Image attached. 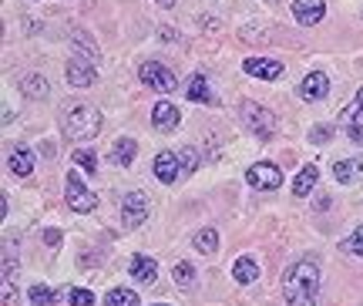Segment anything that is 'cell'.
Instances as JSON below:
<instances>
[{"label": "cell", "instance_id": "obj_23", "mask_svg": "<svg viewBox=\"0 0 363 306\" xmlns=\"http://www.w3.org/2000/svg\"><path fill=\"white\" fill-rule=\"evenodd\" d=\"M21 88H24L27 98H48V77L44 75H27Z\"/></svg>", "mask_w": 363, "mask_h": 306}, {"label": "cell", "instance_id": "obj_20", "mask_svg": "<svg viewBox=\"0 0 363 306\" xmlns=\"http://www.w3.org/2000/svg\"><path fill=\"white\" fill-rule=\"evenodd\" d=\"M135 155H138V145H135L131 138H118L115 145H111V162H115L118 168L131 165V162H135Z\"/></svg>", "mask_w": 363, "mask_h": 306}, {"label": "cell", "instance_id": "obj_11", "mask_svg": "<svg viewBox=\"0 0 363 306\" xmlns=\"http://www.w3.org/2000/svg\"><path fill=\"white\" fill-rule=\"evenodd\" d=\"M182 175V162L175 152H158L155 155V179L165 185H175V179Z\"/></svg>", "mask_w": 363, "mask_h": 306}, {"label": "cell", "instance_id": "obj_8", "mask_svg": "<svg viewBox=\"0 0 363 306\" xmlns=\"http://www.w3.org/2000/svg\"><path fill=\"white\" fill-rule=\"evenodd\" d=\"M98 64H91V61H84V58H67V64H65V75H67V81L74 84V88H88V84H94L98 81V71H94Z\"/></svg>", "mask_w": 363, "mask_h": 306}, {"label": "cell", "instance_id": "obj_24", "mask_svg": "<svg viewBox=\"0 0 363 306\" xmlns=\"http://www.w3.org/2000/svg\"><path fill=\"white\" fill-rule=\"evenodd\" d=\"M195 249H199V253H206V256H212L216 249H219V232L216 229L195 232Z\"/></svg>", "mask_w": 363, "mask_h": 306}, {"label": "cell", "instance_id": "obj_30", "mask_svg": "<svg viewBox=\"0 0 363 306\" xmlns=\"http://www.w3.org/2000/svg\"><path fill=\"white\" fill-rule=\"evenodd\" d=\"M343 249H347V253H353V256H360V259H363V226H360V229H353V236L347 239V243H343Z\"/></svg>", "mask_w": 363, "mask_h": 306}, {"label": "cell", "instance_id": "obj_28", "mask_svg": "<svg viewBox=\"0 0 363 306\" xmlns=\"http://www.w3.org/2000/svg\"><path fill=\"white\" fill-rule=\"evenodd\" d=\"M172 276H175V283H182V286H192L195 283V266L192 263H179V266L172 269Z\"/></svg>", "mask_w": 363, "mask_h": 306}, {"label": "cell", "instance_id": "obj_13", "mask_svg": "<svg viewBox=\"0 0 363 306\" xmlns=\"http://www.w3.org/2000/svg\"><path fill=\"white\" fill-rule=\"evenodd\" d=\"M179 121H182V115L172 102H158L155 108H152V125H155L158 131H175Z\"/></svg>", "mask_w": 363, "mask_h": 306}, {"label": "cell", "instance_id": "obj_16", "mask_svg": "<svg viewBox=\"0 0 363 306\" xmlns=\"http://www.w3.org/2000/svg\"><path fill=\"white\" fill-rule=\"evenodd\" d=\"M340 125L347 128V131H353V128H363V88L353 94V102L347 104V111L340 115Z\"/></svg>", "mask_w": 363, "mask_h": 306}, {"label": "cell", "instance_id": "obj_4", "mask_svg": "<svg viewBox=\"0 0 363 306\" xmlns=\"http://www.w3.org/2000/svg\"><path fill=\"white\" fill-rule=\"evenodd\" d=\"M65 199H67V205L74 209V212H94V205H98V195L84 185V182L71 172L67 175V182H65Z\"/></svg>", "mask_w": 363, "mask_h": 306}, {"label": "cell", "instance_id": "obj_5", "mask_svg": "<svg viewBox=\"0 0 363 306\" xmlns=\"http://www.w3.org/2000/svg\"><path fill=\"white\" fill-rule=\"evenodd\" d=\"M145 219H148V195L138 189H131L121 195V222L135 229V226H142Z\"/></svg>", "mask_w": 363, "mask_h": 306}, {"label": "cell", "instance_id": "obj_34", "mask_svg": "<svg viewBox=\"0 0 363 306\" xmlns=\"http://www.w3.org/2000/svg\"><path fill=\"white\" fill-rule=\"evenodd\" d=\"M44 243L51 246V249H57V246H61V232H57V229H48V232H44Z\"/></svg>", "mask_w": 363, "mask_h": 306}, {"label": "cell", "instance_id": "obj_26", "mask_svg": "<svg viewBox=\"0 0 363 306\" xmlns=\"http://www.w3.org/2000/svg\"><path fill=\"white\" fill-rule=\"evenodd\" d=\"M27 296H30V306H51L54 300H57V293H51V290H48V286H40V283L38 286H30V293Z\"/></svg>", "mask_w": 363, "mask_h": 306}, {"label": "cell", "instance_id": "obj_36", "mask_svg": "<svg viewBox=\"0 0 363 306\" xmlns=\"http://www.w3.org/2000/svg\"><path fill=\"white\" fill-rule=\"evenodd\" d=\"M158 4H162V7H175V0H158Z\"/></svg>", "mask_w": 363, "mask_h": 306}, {"label": "cell", "instance_id": "obj_12", "mask_svg": "<svg viewBox=\"0 0 363 306\" xmlns=\"http://www.w3.org/2000/svg\"><path fill=\"white\" fill-rule=\"evenodd\" d=\"M323 0H293V17H296L303 27H313V24H320L323 21Z\"/></svg>", "mask_w": 363, "mask_h": 306}, {"label": "cell", "instance_id": "obj_1", "mask_svg": "<svg viewBox=\"0 0 363 306\" xmlns=\"http://www.w3.org/2000/svg\"><path fill=\"white\" fill-rule=\"evenodd\" d=\"M316 293H320V263L316 259H299L286 269L283 296L289 306H316Z\"/></svg>", "mask_w": 363, "mask_h": 306}, {"label": "cell", "instance_id": "obj_10", "mask_svg": "<svg viewBox=\"0 0 363 306\" xmlns=\"http://www.w3.org/2000/svg\"><path fill=\"white\" fill-rule=\"evenodd\" d=\"M242 71L252 77H259V81H276V77L283 75V61H272V58H246Z\"/></svg>", "mask_w": 363, "mask_h": 306}, {"label": "cell", "instance_id": "obj_35", "mask_svg": "<svg viewBox=\"0 0 363 306\" xmlns=\"http://www.w3.org/2000/svg\"><path fill=\"white\" fill-rule=\"evenodd\" d=\"M347 135H350L353 145H363V128H353V131H347Z\"/></svg>", "mask_w": 363, "mask_h": 306}, {"label": "cell", "instance_id": "obj_19", "mask_svg": "<svg viewBox=\"0 0 363 306\" xmlns=\"http://www.w3.org/2000/svg\"><path fill=\"white\" fill-rule=\"evenodd\" d=\"M363 175V162L360 158H347V162H333V179L343 182V185H350Z\"/></svg>", "mask_w": 363, "mask_h": 306}, {"label": "cell", "instance_id": "obj_22", "mask_svg": "<svg viewBox=\"0 0 363 306\" xmlns=\"http://www.w3.org/2000/svg\"><path fill=\"white\" fill-rule=\"evenodd\" d=\"M185 94H189V102H212V88H208V77L206 75H195L192 81H189V88H185Z\"/></svg>", "mask_w": 363, "mask_h": 306}, {"label": "cell", "instance_id": "obj_31", "mask_svg": "<svg viewBox=\"0 0 363 306\" xmlns=\"http://www.w3.org/2000/svg\"><path fill=\"white\" fill-rule=\"evenodd\" d=\"M179 162H182V172H195V168H199V155H195V148H182Z\"/></svg>", "mask_w": 363, "mask_h": 306}, {"label": "cell", "instance_id": "obj_6", "mask_svg": "<svg viewBox=\"0 0 363 306\" xmlns=\"http://www.w3.org/2000/svg\"><path fill=\"white\" fill-rule=\"evenodd\" d=\"M246 182L259 192H272V189L283 185V168L272 165V162H259V165H252L246 172Z\"/></svg>", "mask_w": 363, "mask_h": 306}, {"label": "cell", "instance_id": "obj_17", "mask_svg": "<svg viewBox=\"0 0 363 306\" xmlns=\"http://www.w3.org/2000/svg\"><path fill=\"white\" fill-rule=\"evenodd\" d=\"M7 165H11L13 175L27 179V175L34 172V152H30V148H13L11 158H7Z\"/></svg>", "mask_w": 363, "mask_h": 306}, {"label": "cell", "instance_id": "obj_27", "mask_svg": "<svg viewBox=\"0 0 363 306\" xmlns=\"http://www.w3.org/2000/svg\"><path fill=\"white\" fill-rule=\"evenodd\" d=\"M67 303H71V306H94V293H91V290H84V286H71Z\"/></svg>", "mask_w": 363, "mask_h": 306}, {"label": "cell", "instance_id": "obj_29", "mask_svg": "<svg viewBox=\"0 0 363 306\" xmlns=\"http://www.w3.org/2000/svg\"><path fill=\"white\" fill-rule=\"evenodd\" d=\"M74 162H78L84 172H98V158H94V152H88V148H78V152H74Z\"/></svg>", "mask_w": 363, "mask_h": 306}, {"label": "cell", "instance_id": "obj_3", "mask_svg": "<svg viewBox=\"0 0 363 306\" xmlns=\"http://www.w3.org/2000/svg\"><path fill=\"white\" fill-rule=\"evenodd\" d=\"M239 118H242V125H246L256 138L269 141L272 135H276V115H272L269 108H262V104L242 102L239 104Z\"/></svg>", "mask_w": 363, "mask_h": 306}, {"label": "cell", "instance_id": "obj_32", "mask_svg": "<svg viewBox=\"0 0 363 306\" xmlns=\"http://www.w3.org/2000/svg\"><path fill=\"white\" fill-rule=\"evenodd\" d=\"M17 303H21L17 286H11V280H4V306H17Z\"/></svg>", "mask_w": 363, "mask_h": 306}, {"label": "cell", "instance_id": "obj_14", "mask_svg": "<svg viewBox=\"0 0 363 306\" xmlns=\"http://www.w3.org/2000/svg\"><path fill=\"white\" fill-rule=\"evenodd\" d=\"M71 48H74V54L78 58H84V61L98 64V44H94V38H91L84 27H74L71 31Z\"/></svg>", "mask_w": 363, "mask_h": 306}, {"label": "cell", "instance_id": "obj_2", "mask_svg": "<svg viewBox=\"0 0 363 306\" xmlns=\"http://www.w3.org/2000/svg\"><path fill=\"white\" fill-rule=\"evenodd\" d=\"M61 131L74 141H88L101 131V111L94 104H71L61 118Z\"/></svg>", "mask_w": 363, "mask_h": 306}, {"label": "cell", "instance_id": "obj_15", "mask_svg": "<svg viewBox=\"0 0 363 306\" xmlns=\"http://www.w3.org/2000/svg\"><path fill=\"white\" fill-rule=\"evenodd\" d=\"M233 276H235V283L249 286V283L259 280V263H256L252 256H239V259H235V266H233Z\"/></svg>", "mask_w": 363, "mask_h": 306}, {"label": "cell", "instance_id": "obj_9", "mask_svg": "<svg viewBox=\"0 0 363 306\" xmlns=\"http://www.w3.org/2000/svg\"><path fill=\"white\" fill-rule=\"evenodd\" d=\"M326 94H330V77L323 71H310L299 81V98L303 102H323Z\"/></svg>", "mask_w": 363, "mask_h": 306}, {"label": "cell", "instance_id": "obj_21", "mask_svg": "<svg viewBox=\"0 0 363 306\" xmlns=\"http://www.w3.org/2000/svg\"><path fill=\"white\" fill-rule=\"evenodd\" d=\"M316 179H320V172H316V165H303L299 168V175L293 179V195H310L313 185H316Z\"/></svg>", "mask_w": 363, "mask_h": 306}, {"label": "cell", "instance_id": "obj_25", "mask_svg": "<svg viewBox=\"0 0 363 306\" xmlns=\"http://www.w3.org/2000/svg\"><path fill=\"white\" fill-rule=\"evenodd\" d=\"M104 306H138V296L131 290H111L104 296Z\"/></svg>", "mask_w": 363, "mask_h": 306}, {"label": "cell", "instance_id": "obj_18", "mask_svg": "<svg viewBox=\"0 0 363 306\" xmlns=\"http://www.w3.org/2000/svg\"><path fill=\"white\" fill-rule=\"evenodd\" d=\"M131 276L138 283H145V286H152L158 276V266H155V259H148V256H135L131 259Z\"/></svg>", "mask_w": 363, "mask_h": 306}, {"label": "cell", "instance_id": "obj_7", "mask_svg": "<svg viewBox=\"0 0 363 306\" xmlns=\"http://www.w3.org/2000/svg\"><path fill=\"white\" fill-rule=\"evenodd\" d=\"M138 77H142L148 88H155L162 91V94H169V91H175V75H172L165 64H158V61H145L142 67H138Z\"/></svg>", "mask_w": 363, "mask_h": 306}, {"label": "cell", "instance_id": "obj_33", "mask_svg": "<svg viewBox=\"0 0 363 306\" xmlns=\"http://www.w3.org/2000/svg\"><path fill=\"white\" fill-rule=\"evenodd\" d=\"M330 135H333V131H330L326 125L310 128V141H316V145H326V141H330Z\"/></svg>", "mask_w": 363, "mask_h": 306}]
</instances>
